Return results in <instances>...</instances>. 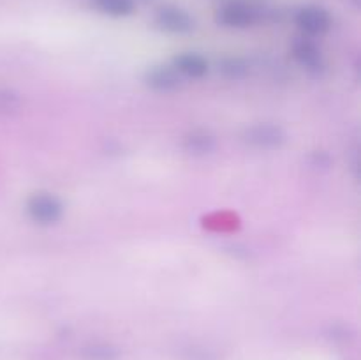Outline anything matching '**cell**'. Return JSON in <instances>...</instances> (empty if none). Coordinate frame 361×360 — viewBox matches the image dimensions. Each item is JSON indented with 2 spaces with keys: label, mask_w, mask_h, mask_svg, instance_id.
Wrapping results in <instances>:
<instances>
[{
  "label": "cell",
  "mask_w": 361,
  "mask_h": 360,
  "mask_svg": "<svg viewBox=\"0 0 361 360\" xmlns=\"http://www.w3.org/2000/svg\"><path fill=\"white\" fill-rule=\"evenodd\" d=\"M295 23L305 35H323L330 30L331 16L324 7L305 6L296 11Z\"/></svg>",
  "instance_id": "277c9868"
},
{
  "label": "cell",
  "mask_w": 361,
  "mask_h": 360,
  "mask_svg": "<svg viewBox=\"0 0 361 360\" xmlns=\"http://www.w3.org/2000/svg\"><path fill=\"white\" fill-rule=\"evenodd\" d=\"M245 141L252 147L257 148H275L279 145L284 143L286 134L275 124H256V126L249 127L243 134Z\"/></svg>",
  "instance_id": "8992f818"
},
{
  "label": "cell",
  "mask_w": 361,
  "mask_h": 360,
  "mask_svg": "<svg viewBox=\"0 0 361 360\" xmlns=\"http://www.w3.org/2000/svg\"><path fill=\"white\" fill-rule=\"evenodd\" d=\"M217 23L226 28H247L261 20L256 6L247 2H229L217 11Z\"/></svg>",
  "instance_id": "7a4b0ae2"
},
{
  "label": "cell",
  "mask_w": 361,
  "mask_h": 360,
  "mask_svg": "<svg viewBox=\"0 0 361 360\" xmlns=\"http://www.w3.org/2000/svg\"><path fill=\"white\" fill-rule=\"evenodd\" d=\"M215 138L207 131H192L183 140V148L192 155H207L215 150Z\"/></svg>",
  "instance_id": "9c48e42d"
},
{
  "label": "cell",
  "mask_w": 361,
  "mask_h": 360,
  "mask_svg": "<svg viewBox=\"0 0 361 360\" xmlns=\"http://www.w3.org/2000/svg\"><path fill=\"white\" fill-rule=\"evenodd\" d=\"M293 55H295L296 62L303 67L309 74L312 76H321L326 69V64H324L323 53L317 48L316 42H312L310 39H298L293 44Z\"/></svg>",
  "instance_id": "5b68a950"
},
{
  "label": "cell",
  "mask_w": 361,
  "mask_h": 360,
  "mask_svg": "<svg viewBox=\"0 0 361 360\" xmlns=\"http://www.w3.org/2000/svg\"><path fill=\"white\" fill-rule=\"evenodd\" d=\"M219 71L229 80H242L249 73V64L240 56H228L219 62Z\"/></svg>",
  "instance_id": "8fae6325"
},
{
  "label": "cell",
  "mask_w": 361,
  "mask_h": 360,
  "mask_svg": "<svg viewBox=\"0 0 361 360\" xmlns=\"http://www.w3.org/2000/svg\"><path fill=\"white\" fill-rule=\"evenodd\" d=\"M27 214L37 224L49 226L62 219L63 205L55 194L35 193L27 201Z\"/></svg>",
  "instance_id": "6da1fadb"
},
{
  "label": "cell",
  "mask_w": 361,
  "mask_h": 360,
  "mask_svg": "<svg viewBox=\"0 0 361 360\" xmlns=\"http://www.w3.org/2000/svg\"><path fill=\"white\" fill-rule=\"evenodd\" d=\"M145 83L155 92H173L182 85V76L173 67L154 66L145 73Z\"/></svg>",
  "instance_id": "52a82bcc"
},
{
  "label": "cell",
  "mask_w": 361,
  "mask_h": 360,
  "mask_svg": "<svg viewBox=\"0 0 361 360\" xmlns=\"http://www.w3.org/2000/svg\"><path fill=\"white\" fill-rule=\"evenodd\" d=\"M155 25L173 35L190 34L196 27L194 18L185 9L176 6H164L155 13Z\"/></svg>",
  "instance_id": "3957f363"
},
{
  "label": "cell",
  "mask_w": 361,
  "mask_h": 360,
  "mask_svg": "<svg viewBox=\"0 0 361 360\" xmlns=\"http://www.w3.org/2000/svg\"><path fill=\"white\" fill-rule=\"evenodd\" d=\"M92 4H94L99 13L113 18L129 16V14L134 13V7H136L134 0H92Z\"/></svg>",
  "instance_id": "30bf717a"
},
{
  "label": "cell",
  "mask_w": 361,
  "mask_h": 360,
  "mask_svg": "<svg viewBox=\"0 0 361 360\" xmlns=\"http://www.w3.org/2000/svg\"><path fill=\"white\" fill-rule=\"evenodd\" d=\"M173 69L180 74V76L190 78V80H201L207 76L210 71V64L200 53H182V55L175 56L173 60Z\"/></svg>",
  "instance_id": "ba28073f"
}]
</instances>
